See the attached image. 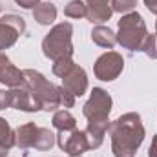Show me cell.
Listing matches in <instances>:
<instances>
[{
  "label": "cell",
  "instance_id": "obj_1",
  "mask_svg": "<svg viewBox=\"0 0 157 157\" xmlns=\"http://www.w3.org/2000/svg\"><path fill=\"white\" fill-rule=\"evenodd\" d=\"M112 137V152L115 157H135L146 132L139 113L130 112L117 117L108 128Z\"/></svg>",
  "mask_w": 157,
  "mask_h": 157
},
{
  "label": "cell",
  "instance_id": "obj_2",
  "mask_svg": "<svg viewBox=\"0 0 157 157\" xmlns=\"http://www.w3.org/2000/svg\"><path fill=\"white\" fill-rule=\"evenodd\" d=\"M71 35H73V26L70 22L55 24L42 40L44 57L53 62H57L60 59H71V55H73Z\"/></svg>",
  "mask_w": 157,
  "mask_h": 157
},
{
  "label": "cell",
  "instance_id": "obj_3",
  "mask_svg": "<svg viewBox=\"0 0 157 157\" xmlns=\"http://www.w3.org/2000/svg\"><path fill=\"white\" fill-rule=\"evenodd\" d=\"M24 84L31 90V93L37 97L44 112H57L60 108V93L59 86L49 82L40 71L35 70H24Z\"/></svg>",
  "mask_w": 157,
  "mask_h": 157
},
{
  "label": "cell",
  "instance_id": "obj_4",
  "mask_svg": "<svg viewBox=\"0 0 157 157\" xmlns=\"http://www.w3.org/2000/svg\"><path fill=\"white\" fill-rule=\"evenodd\" d=\"M146 35H148L146 22H144V18L137 11H132V13H126V15L121 17L119 31H117V42L124 49L139 51Z\"/></svg>",
  "mask_w": 157,
  "mask_h": 157
},
{
  "label": "cell",
  "instance_id": "obj_5",
  "mask_svg": "<svg viewBox=\"0 0 157 157\" xmlns=\"http://www.w3.org/2000/svg\"><path fill=\"white\" fill-rule=\"evenodd\" d=\"M112 95L102 88H93L90 93V99L82 106V113L88 121H108L112 113Z\"/></svg>",
  "mask_w": 157,
  "mask_h": 157
},
{
  "label": "cell",
  "instance_id": "obj_6",
  "mask_svg": "<svg viewBox=\"0 0 157 157\" xmlns=\"http://www.w3.org/2000/svg\"><path fill=\"white\" fill-rule=\"evenodd\" d=\"M124 70V59L117 51H106L102 53L95 64H93V73L95 77L102 82H112L122 73Z\"/></svg>",
  "mask_w": 157,
  "mask_h": 157
},
{
  "label": "cell",
  "instance_id": "obj_7",
  "mask_svg": "<svg viewBox=\"0 0 157 157\" xmlns=\"http://www.w3.org/2000/svg\"><path fill=\"white\" fill-rule=\"evenodd\" d=\"M24 31H26V22L22 17L13 13L4 15L0 18V51L15 46V42L20 35H24Z\"/></svg>",
  "mask_w": 157,
  "mask_h": 157
},
{
  "label": "cell",
  "instance_id": "obj_8",
  "mask_svg": "<svg viewBox=\"0 0 157 157\" xmlns=\"http://www.w3.org/2000/svg\"><path fill=\"white\" fill-rule=\"evenodd\" d=\"M57 144L62 152H66L70 157H80L84 152L90 150V143L84 130H71V132H59Z\"/></svg>",
  "mask_w": 157,
  "mask_h": 157
},
{
  "label": "cell",
  "instance_id": "obj_9",
  "mask_svg": "<svg viewBox=\"0 0 157 157\" xmlns=\"http://www.w3.org/2000/svg\"><path fill=\"white\" fill-rule=\"evenodd\" d=\"M9 95H11V108H15V110L28 112V113H33V112H40L42 110V106L37 101V97L31 93V90L26 84L11 88Z\"/></svg>",
  "mask_w": 157,
  "mask_h": 157
},
{
  "label": "cell",
  "instance_id": "obj_10",
  "mask_svg": "<svg viewBox=\"0 0 157 157\" xmlns=\"http://www.w3.org/2000/svg\"><path fill=\"white\" fill-rule=\"evenodd\" d=\"M0 82L9 88H17L24 84V71H20L2 51H0Z\"/></svg>",
  "mask_w": 157,
  "mask_h": 157
},
{
  "label": "cell",
  "instance_id": "obj_11",
  "mask_svg": "<svg viewBox=\"0 0 157 157\" xmlns=\"http://www.w3.org/2000/svg\"><path fill=\"white\" fill-rule=\"evenodd\" d=\"M62 88H66L75 97L84 95L86 90H88V75H86L84 68H80L78 64H75V68L66 77H62Z\"/></svg>",
  "mask_w": 157,
  "mask_h": 157
},
{
  "label": "cell",
  "instance_id": "obj_12",
  "mask_svg": "<svg viewBox=\"0 0 157 157\" xmlns=\"http://www.w3.org/2000/svg\"><path fill=\"white\" fill-rule=\"evenodd\" d=\"M86 7H88V20L91 24H102L106 20L112 18L113 15V7H112V0H84Z\"/></svg>",
  "mask_w": 157,
  "mask_h": 157
},
{
  "label": "cell",
  "instance_id": "obj_13",
  "mask_svg": "<svg viewBox=\"0 0 157 157\" xmlns=\"http://www.w3.org/2000/svg\"><path fill=\"white\" fill-rule=\"evenodd\" d=\"M110 119L108 121H88V126H86V137H88V143H90V150H95L102 144L104 141V135L110 128Z\"/></svg>",
  "mask_w": 157,
  "mask_h": 157
},
{
  "label": "cell",
  "instance_id": "obj_14",
  "mask_svg": "<svg viewBox=\"0 0 157 157\" xmlns=\"http://www.w3.org/2000/svg\"><path fill=\"white\" fill-rule=\"evenodd\" d=\"M37 132L39 126L35 122H26L22 126H18L15 130V139H17V146L20 150H28L35 146V139H37Z\"/></svg>",
  "mask_w": 157,
  "mask_h": 157
},
{
  "label": "cell",
  "instance_id": "obj_15",
  "mask_svg": "<svg viewBox=\"0 0 157 157\" xmlns=\"http://www.w3.org/2000/svg\"><path fill=\"white\" fill-rule=\"evenodd\" d=\"M91 40L106 49H113V46L117 44V33H113L110 28L106 26H95L91 29Z\"/></svg>",
  "mask_w": 157,
  "mask_h": 157
},
{
  "label": "cell",
  "instance_id": "obj_16",
  "mask_svg": "<svg viewBox=\"0 0 157 157\" xmlns=\"http://www.w3.org/2000/svg\"><path fill=\"white\" fill-rule=\"evenodd\" d=\"M13 146H17L15 130L9 126V122L6 119L0 117V157H7Z\"/></svg>",
  "mask_w": 157,
  "mask_h": 157
},
{
  "label": "cell",
  "instance_id": "obj_17",
  "mask_svg": "<svg viewBox=\"0 0 157 157\" xmlns=\"http://www.w3.org/2000/svg\"><path fill=\"white\" fill-rule=\"evenodd\" d=\"M33 18L39 22L40 26H49L57 18V7L51 2H40L39 6L33 9Z\"/></svg>",
  "mask_w": 157,
  "mask_h": 157
},
{
  "label": "cell",
  "instance_id": "obj_18",
  "mask_svg": "<svg viewBox=\"0 0 157 157\" xmlns=\"http://www.w3.org/2000/svg\"><path fill=\"white\" fill-rule=\"evenodd\" d=\"M51 124L59 130V132H71L77 128V121L75 117L68 112V110H57L53 113V119H51Z\"/></svg>",
  "mask_w": 157,
  "mask_h": 157
},
{
  "label": "cell",
  "instance_id": "obj_19",
  "mask_svg": "<svg viewBox=\"0 0 157 157\" xmlns=\"http://www.w3.org/2000/svg\"><path fill=\"white\" fill-rule=\"evenodd\" d=\"M57 143V135H53V132L49 128H42L39 126V132H37V139H35V150L39 152H48L55 146Z\"/></svg>",
  "mask_w": 157,
  "mask_h": 157
},
{
  "label": "cell",
  "instance_id": "obj_20",
  "mask_svg": "<svg viewBox=\"0 0 157 157\" xmlns=\"http://www.w3.org/2000/svg\"><path fill=\"white\" fill-rule=\"evenodd\" d=\"M64 15L70 17V18H84L88 17V7H86V2L82 0H70L64 7Z\"/></svg>",
  "mask_w": 157,
  "mask_h": 157
},
{
  "label": "cell",
  "instance_id": "obj_21",
  "mask_svg": "<svg viewBox=\"0 0 157 157\" xmlns=\"http://www.w3.org/2000/svg\"><path fill=\"white\" fill-rule=\"evenodd\" d=\"M139 51H143L146 57H150V59L155 60L157 59V37H155V33H148V35L144 37Z\"/></svg>",
  "mask_w": 157,
  "mask_h": 157
},
{
  "label": "cell",
  "instance_id": "obj_22",
  "mask_svg": "<svg viewBox=\"0 0 157 157\" xmlns=\"http://www.w3.org/2000/svg\"><path fill=\"white\" fill-rule=\"evenodd\" d=\"M73 68H75L73 59H60V60L53 62V75H57V77L62 78V77H66Z\"/></svg>",
  "mask_w": 157,
  "mask_h": 157
},
{
  "label": "cell",
  "instance_id": "obj_23",
  "mask_svg": "<svg viewBox=\"0 0 157 157\" xmlns=\"http://www.w3.org/2000/svg\"><path fill=\"white\" fill-rule=\"evenodd\" d=\"M112 7H113V11L126 15L137 7V0H112Z\"/></svg>",
  "mask_w": 157,
  "mask_h": 157
},
{
  "label": "cell",
  "instance_id": "obj_24",
  "mask_svg": "<svg viewBox=\"0 0 157 157\" xmlns=\"http://www.w3.org/2000/svg\"><path fill=\"white\" fill-rule=\"evenodd\" d=\"M59 93H60V106L62 108H73L75 106V95H71L66 88L59 86Z\"/></svg>",
  "mask_w": 157,
  "mask_h": 157
},
{
  "label": "cell",
  "instance_id": "obj_25",
  "mask_svg": "<svg viewBox=\"0 0 157 157\" xmlns=\"http://www.w3.org/2000/svg\"><path fill=\"white\" fill-rule=\"evenodd\" d=\"M11 108V95L9 90H0V110Z\"/></svg>",
  "mask_w": 157,
  "mask_h": 157
},
{
  "label": "cell",
  "instance_id": "obj_26",
  "mask_svg": "<svg viewBox=\"0 0 157 157\" xmlns=\"http://www.w3.org/2000/svg\"><path fill=\"white\" fill-rule=\"evenodd\" d=\"M20 7H24V9H35L37 6L40 4V0H15Z\"/></svg>",
  "mask_w": 157,
  "mask_h": 157
},
{
  "label": "cell",
  "instance_id": "obj_27",
  "mask_svg": "<svg viewBox=\"0 0 157 157\" xmlns=\"http://www.w3.org/2000/svg\"><path fill=\"white\" fill-rule=\"evenodd\" d=\"M148 157H157V135L152 137V144L148 148Z\"/></svg>",
  "mask_w": 157,
  "mask_h": 157
},
{
  "label": "cell",
  "instance_id": "obj_28",
  "mask_svg": "<svg viewBox=\"0 0 157 157\" xmlns=\"http://www.w3.org/2000/svg\"><path fill=\"white\" fill-rule=\"evenodd\" d=\"M144 6H146V9L150 13L157 15V0H144Z\"/></svg>",
  "mask_w": 157,
  "mask_h": 157
},
{
  "label": "cell",
  "instance_id": "obj_29",
  "mask_svg": "<svg viewBox=\"0 0 157 157\" xmlns=\"http://www.w3.org/2000/svg\"><path fill=\"white\" fill-rule=\"evenodd\" d=\"M155 37H157V20H155Z\"/></svg>",
  "mask_w": 157,
  "mask_h": 157
},
{
  "label": "cell",
  "instance_id": "obj_30",
  "mask_svg": "<svg viewBox=\"0 0 157 157\" xmlns=\"http://www.w3.org/2000/svg\"><path fill=\"white\" fill-rule=\"evenodd\" d=\"M80 157H82V155H80Z\"/></svg>",
  "mask_w": 157,
  "mask_h": 157
}]
</instances>
